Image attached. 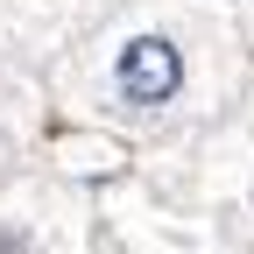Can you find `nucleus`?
Listing matches in <instances>:
<instances>
[{
  "label": "nucleus",
  "instance_id": "nucleus-1",
  "mask_svg": "<svg viewBox=\"0 0 254 254\" xmlns=\"http://www.w3.org/2000/svg\"><path fill=\"white\" fill-rule=\"evenodd\" d=\"M247 50L219 0H141L57 64V106L106 148L170 155L240 106Z\"/></svg>",
  "mask_w": 254,
  "mask_h": 254
},
{
  "label": "nucleus",
  "instance_id": "nucleus-2",
  "mask_svg": "<svg viewBox=\"0 0 254 254\" xmlns=\"http://www.w3.org/2000/svg\"><path fill=\"white\" fill-rule=\"evenodd\" d=\"M141 177H155L190 212H205L233 240V254H254V99H240L226 120H212L198 141L141 163Z\"/></svg>",
  "mask_w": 254,
  "mask_h": 254
},
{
  "label": "nucleus",
  "instance_id": "nucleus-3",
  "mask_svg": "<svg viewBox=\"0 0 254 254\" xmlns=\"http://www.w3.org/2000/svg\"><path fill=\"white\" fill-rule=\"evenodd\" d=\"M92 254H233V240L155 177L127 170L92 190Z\"/></svg>",
  "mask_w": 254,
  "mask_h": 254
},
{
  "label": "nucleus",
  "instance_id": "nucleus-4",
  "mask_svg": "<svg viewBox=\"0 0 254 254\" xmlns=\"http://www.w3.org/2000/svg\"><path fill=\"white\" fill-rule=\"evenodd\" d=\"M0 254H92V184L43 163L0 177Z\"/></svg>",
  "mask_w": 254,
  "mask_h": 254
},
{
  "label": "nucleus",
  "instance_id": "nucleus-5",
  "mask_svg": "<svg viewBox=\"0 0 254 254\" xmlns=\"http://www.w3.org/2000/svg\"><path fill=\"white\" fill-rule=\"evenodd\" d=\"M106 7L113 0H0V43H7L14 57H57Z\"/></svg>",
  "mask_w": 254,
  "mask_h": 254
},
{
  "label": "nucleus",
  "instance_id": "nucleus-6",
  "mask_svg": "<svg viewBox=\"0 0 254 254\" xmlns=\"http://www.w3.org/2000/svg\"><path fill=\"white\" fill-rule=\"evenodd\" d=\"M36 134H43V99L28 85H14V78H0V177L28 170Z\"/></svg>",
  "mask_w": 254,
  "mask_h": 254
}]
</instances>
